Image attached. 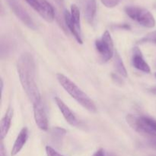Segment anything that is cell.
<instances>
[{
  "instance_id": "cell-1",
  "label": "cell",
  "mask_w": 156,
  "mask_h": 156,
  "mask_svg": "<svg viewBox=\"0 0 156 156\" xmlns=\"http://www.w3.org/2000/svg\"><path fill=\"white\" fill-rule=\"evenodd\" d=\"M17 70L23 89L31 103L41 101V95L36 82V66L34 59L29 53L21 54L17 63Z\"/></svg>"
},
{
  "instance_id": "cell-2",
  "label": "cell",
  "mask_w": 156,
  "mask_h": 156,
  "mask_svg": "<svg viewBox=\"0 0 156 156\" xmlns=\"http://www.w3.org/2000/svg\"><path fill=\"white\" fill-rule=\"evenodd\" d=\"M56 79L65 91L79 105L91 113L97 111V108L94 101L79 86H77L76 83L61 73L56 74Z\"/></svg>"
},
{
  "instance_id": "cell-3",
  "label": "cell",
  "mask_w": 156,
  "mask_h": 156,
  "mask_svg": "<svg viewBox=\"0 0 156 156\" xmlns=\"http://www.w3.org/2000/svg\"><path fill=\"white\" fill-rule=\"evenodd\" d=\"M126 122L132 129L142 135L156 136V120L144 116H136L128 114Z\"/></svg>"
},
{
  "instance_id": "cell-4",
  "label": "cell",
  "mask_w": 156,
  "mask_h": 156,
  "mask_svg": "<svg viewBox=\"0 0 156 156\" xmlns=\"http://www.w3.org/2000/svg\"><path fill=\"white\" fill-rule=\"evenodd\" d=\"M126 15L132 20L139 23L141 25L149 28H152L155 26V19L152 14L144 8L140 6L129 5L124 9Z\"/></svg>"
},
{
  "instance_id": "cell-5",
  "label": "cell",
  "mask_w": 156,
  "mask_h": 156,
  "mask_svg": "<svg viewBox=\"0 0 156 156\" xmlns=\"http://www.w3.org/2000/svg\"><path fill=\"white\" fill-rule=\"evenodd\" d=\"M95 48L102 62H108L114 56V47L111 35L108 30L103 34L101 37L95 41Z\"/></svg>"
},
{
  "instance_id": "cell-6",
  "label": "cell",
  "mask_w": 156,
  "mask_h": 156,
  "mask_svg": "<svg viewBox=\"0 0 156 156\" xmlns=\"http://www.w3.org/2000/svg\"><path fill=\"white\" fill-rule=\"evenodd\" d=\"M30 7L34 9L46 21L53 22L55 19V11L53 6L47 0H24Z\"/></svg>"
},
{
  "instance_id": "cell-7",
  "label": "cell",
  "mask_w": 156,
  "mask_h": 156,
  "mask_svg": "<svg viewBox=\"0 0 156 156\" xmlns=\"http://www.w3.org/2000/svg\"><path fill=\"white\" fill-rule=\"evenodd\" d=\"M5 2H7L11 10L16 15L17 18L21 20L23 24H24L27 27L32 29V30L36 29V25H35L31 17L29 15L27 11L22 7V5L17 0H5Z\"/></svg>"
},
{
  "instance_id": "cell-8",
  "label": "cell",
  "mask_w": 156,
  "mask_h": 156,
  "mask_svg": "<svg viewBox=\"0 0 156 156\" xmlns=\"http://www.w3.org/2000/svg\"><path fill=\"white\" fill-rule=\"evenodd\" d=\"M33 108L35 123L41 130L47 131L48 129V120L42 100L37 103L34 104Z\"/></svg>"
},
{
  "instance_id": "cell-9",
  "label": "cell",
  "mask_w": 156,
  "mask_h": 156,
  "mask_svg": "<svg viewBox=\"0 0 156 156\" xmlns=\"http://www.w3.org/2000/svg\"><path fill=\"white\" fill-rule=\"evenodd\" d=\"M132 63L133 66L140 71L146 73H150L151 69L149 64L145 60L142 52L138 47H135L133 49L132 55Z\"/></svg>"
},
{
  "instance_id": "cell-10",
  "label": "cell",
  "mask_w": 156,
  "mask_h": 156,
  "mask_svg": "<svg viewBox=\"0 0 156 156\" xmlns=\"http://www.w3.org/2000/svg\"><path fill=\"white\" fill-rule=\"evenodd\" d=\"M85 18L87 22L90 24H93L97 12V4L96 0H81Z\"/></svg>"
},
{
  "instance_id": "cell-11",
  "label": "cell",
  "mask_w": 156,
  "mask_h": 156,
  "mask_svg": "<svg viewBox=\"0 0 156 156\" xmlns=\"http://www.w3.org/2000/svg\"><path fill=\"white\" fill-rule=\"evenodd\" d=\"M55 101H56V105H57L58 108H59V111L62 113V116L65 118V120H66L67 123L69 124H70L71 126H76L78 125V120L76 119V116L74 115L73 112H72L71 110L69 109L68 106L61 100L59 98L56 97L55 98Z\"/></svg>"
},
{
  "instance_id": "cell-12",
  "label": "cell",
  "mask_w": 156,
  "mask_h": 156,
  "mask_svg": "<svg viewBox=\"0 0 156 156\" xmlns=\"http://www.w3.org/2000/svg\"><path fill=\"white\" fill-rule=\"evenodd\" d=\"M27 138H28V129L27 127H23L18 133L13 145L12 152H11L12 156H15L21 152V150L27 143Z\"/></svg>"
},
{
  "instance_id": "cell-13",
  "label": "cell",
  "mask_w": 156,
  "mask_h": 156,
  "mask_svg": "<svg viewBox=\"0 0 156 156\" xmlns=\"http://www.w3.org/2000/svg\"><path fill=\"white\" fill-rule=\"evenodd\" d=\"M13 113V108L12 107H9L5 116L2 119L1 123H0V137H1V140H4V138L7 136L8 133H9V129L11 127V124H12Z\"/></svg>"
},
{
  "instance_id": "cell-14",
  "label": "cell",
  "mask_w": 156,
  "mask_h": 156,
  "mask_svg": "<svg viewBox=\"0 0 156 156\" xmlns=\"http://www.w3.org/2000/svg\"><path fill=\"white\" fill-rule=\"evenodd\" d=\"M63 17H64V21H65L66 25L67 26V27H68L69 31L72 33V34L73 35L75 39L76 40V41H77L79 44H82L83 41H82V34H81L80 32L78 30L76 24H75V23L73 22L70 12H69L68 10L64 11Z\"/></svg>"
},
{
  "instance_id": "cell-15",
  "label": "cell",
  "mask_w": 156,
  "mask_h": 156,
  "mask_svg": "<svg viewBox=\"0 0 156 156\" xmlns=\"http://www.w3.org/2000/svg\"><path fill=\"white\" fill-rule=\"evenodd\" d=\"M114 65L116 71H117V73L119 75H120L123 77H127V71H126V69L125 67L124 63H123V59H122L120 54L117 52H116V53L114 54Z\"/></svg>"
},
{
  "instance_id": "cell-16",
  "label": "cell",
  "mask_w": 156,
  "mask_h": 156,
  "mask_svg": "<svg viewBox=\"0 0 156 156\" xmlns=\"http://www.w3.org/2000/svg\"><path fill=\"white\" fill-rule=\"evenodd\" d=\"M70 13H71L72 18H73V22L76 24L78 30L81 33V21H80V11L79 7L76 5L73 4L71 5L70 9Z\"/></svg>"
},
{
  "instance_id": "cell-17",
  "label": "cell",
  "mask_w": 156,
  "mask_h": 156,
  "mask_svg": "<svg viewBox=\"0 0 156 156\" xmlns=\"http://www.w3.org/2000/svg\"><path fill=\"white\" fill-rule=\"evenodd\" d=\"M66 133V131L64 129L60 127H55L53 129V133H52V135H53V140L56 142L57 141H61L62 138H63L64 136Z\"/></svg>"
},
{
  "instance_id": "cell-18",
  "label": "cell",
  "mask_w": 156,
  "mask_h": 156,
  "mask_svg": "<svg viewBox=\"0 0 156 156\" xmlns=\"http://www.w3.org/2000/svg\"><path fill=\"white\" fill-rule=\"evenodd\" d=\"M141 43H146V42H153L155 43L156 41V30L155 31L150 32L147 34L144 37L140 40Z\"/></svg>"
},
{
  "instance_id": "cell-19",
  "label": "cell",
  "mask_w": 156,
  "mask_h": 156,
  "mask_svg": "<svg viewBox=\"0 0 156 156\" xmlns=\"http://www.w3.org/2000/svg\"><path fill=\"white\" fill-rule=\"evenodd\" d=\"M102 4L108 8H114L120 3V0H101Z\"/></svg>"
},
{
  "instance_id": "cell-20",
  "label": "cell",
  "mask_w": 156,
  "mask_h": 156,
  "mask_svg": "<svg viewBox=\"0 0 156 156\" xmlns=\"http://www.w3.org/2000/svg\"><path fill=\"white\" fill-rule=\"evenodd\" d=\"M46 153H47V156H64L56 152L54 149H53L50 146L46 147Z\"/></svg>"
},
{
  "instance_id": "cell-21",
  "label": "cell",
  "mask_w": 156,
  "mask_h": 156,
  "mask_svg": "<svg viewBox=\"0 0 156 156\" xmlns=\"http://www.w3.org/2000/svg\"><path fill=\"white\" fill-rule=\"evenodd\" d=\"M2 141L3 140H1V145H0V156H7L6 150L5 149V146Z\"/></svg>"
},
{
  "instance_id": "cell-22",
  "label": "cell",
  "mask_w": 156,
  "mask_h": 156,
  "mask_svg": "<svg viewBox=\"0 0 156 156\" xmlns=\"http://www.w3.org/2000/svg\"><path fill=\"white\" fill-rule=\"evenodd\" d=\"M92 156H106V155H105V152L104 151V149H100L98 151H96Z\"/></svg>"
},
{
  "instance_id": "cell-23",
  "label": "cell",
  "mask_w": 156,
  "mask_h": 156,
  "mask_svg": "<svg viewBox=\"0 0 156 156\" xmlns=\"http://www.w3.org/2000/svg\"><path fill=\"white\" fill-rule=\"evenodd\" d=\"M150 91L152 93V94H155V95H156V87H155V88H152V89L150 90Z\"/></svg>"
},
{
  "instance_id": "cell-24",
  "label": "cell",
  "mask_w": 156,
  "mask_h": 156,
  "mask_svg": "<svg viewBox=\"0 0 156 156\" xmlns=\"http://www.w3.org/2000/svg\"><path fill=\"white\" fill-rule=\"evenodd\" d=\"M1 90H2H2H3V81H2V79H1Z\"/></svg>"
},
{
  "instance_id": "cell-25",
  "label": "cell",
  "mask_w": 156,
  "mask_h": 156,
  "mask_svg": "<svg viewBox=\"0 0 156 156\" xmlns=\"http://www.w3.org/2000/svg\"><path fill=\"white\" fill-rule=\"evenodd\" d=\"M155 77H156V73H155Z\"/></svg>"
},
{
  "instance_id": "cell-26",
  "label": "cell",
  "mask_w": 156,
  "mask_h": 156,
  "mask_svg": "<svg viewBox=\"0 0 156 156\" xmlns=\"http://www.w3.org/2000/svg\"><path fill=\"white\" fill-rule=\"evenodd\" d=\"M155 44H156V41H155Z\"/></svg>"
}]
</instances>
